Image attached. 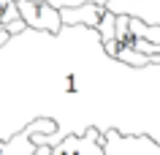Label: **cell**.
<instances>
[{
    "label": "cell",
    "mask_w": 160,
    "mask_h": 155,
    "mask_svg": "<svg viewBox=\"0 0 160 155\" xmlns=\"http://www.w3.org/2000/svg\"><path fill=\"white\" fill-rule=\"evenodd\" d=\"M17 6H19V17L25 19V25L33 27V30L57 35L65 27L60 8H54L49 0H17Z\"/></svg>",
    "instance_id": "6da1fadb"
},
{
    "label": "cell",
    "mask_w": 160,
    "mask_h": 155,
    "mask_svg": "<svg viewBox=\"0 0 160 155\" xmlns=\"http://www.w3.org/2000/svg\"><path fill=\"white\" fill-rule=\"evenodd\" d=\"M103 150L106 155H160V144L152 133L122 136L119 131H103Z\"/></svg>",
    "instance_id": "7a4b0ae2"
},
{
    "label": "cell",
    "mask_w": 160,
    "mask_h": 155,
    "mask_svg": "<svg viewBox=\"0 0 160 155\" xmlns=\"http://www.w3.org/2000/svg\"><path fill=\"white\" fill-rule=\"evenodd\" d=\"M52 155H106V150H103V131L87 128L84 133H71L60 144H54Z\"/></svg>",
    "instance_id": "3957f363"
},
{
    "label": "cell",
    "mask_w": 160,
    "mask_h": 155,
    "mask_svg": "<svg viewBox=\"0 0 160 155\" xmlns=\"http://www.w3.org/2000/svg\"><path fill=\"white\" fill-rule=\"evenodd\" d=\"M62 14V25H79V27H92L98 30L101 22L109 14V6H98V3H84V6H76V8H60Z\"/></svg>",
    "instance_id": "277c9868"
},
{
    "label": "cell",
    "mask_w": 160,
    "mask_h": 155,
    "mask_svg": "<svg viewBox=\"0 0 160 155\" xmlns=\"http://www.w3.org/2000/svg\"><path fill=\"white\" fill-rule=\"evenodd\" d=\"M33 152H35V144L25 128L8 136L6 142H0V155H33Z\"/></svg>",
    "instance_id": "5b68a950"
},
{
    "label": "cell",
    "mask_w": 160,
    "mask_h": 155,
    "mask_svg": "<svg viewBox=\"0 0 160 155\" xmlns=\"http://www.w3.org/2000/svg\"><path fill=\"white\" fill-rule=\"evenodd\" d=\"M133 33L138 35V38H147V41L152 44H160V25H147V22H141L138 17H133Z\"/></svg>",
    "instance_id": "8992f818"
},
{
    "label": "cell",
    "mask_w": 160,
    "mask_h": 155,
    "mask_svg": "<svg viewBox=\"0 0 160 155\" xmlns=\"http://www.w3.org/2000/svg\"><path fill=\"white\" fill-rule=\"evenodd\" d=\"M19 17V6L17 0H0V22H6V27L11 25V22H17Z\"/></svg>",
    "instance_id": "52a82bcc"
},
{
    "label": "cell",
    "mask_w": 160,
    "mask_h": 155,
    "mask_svg": "<svg viewBox=\"0 0 160 155\" xmlns=\"http://www.w3.org/2000/svg\"><path fill=\"white\" fill-rule=\"evenodd\" d=\"M54 8H76V6H84V3H98V6H109L111 0H49Z\"/></svg>",
    "instance_id": "ba28073f"
},
{
    "label": "cell",
    "mask_w": 160,
    "mask_h": 155,
    "mask_svg": "<svg viewBox=\"0 0 160 155\" xmlns=\"http://www.w3.org/2000/svg\"><path fill=\"white\" fill-rule=\"evenodd\" d=\"M62 90H65L68 95H76V93H79V74H68V76L62 79Z\"/></svg>",
    "instance_id": "9c48e42d"
},
{
    "label": "cell",
    "mask_w": 160,
    "mask_h": 155,
    "mask_svg": "<svg viewBox=\"0 0 160 155\" xmlns=\"http://www.w3.org/2000/svg\"><path fill=\"white\" fill-rule=\"evenodd\" d=\"M25 27H27V25H25V19H17V22H11V25L6 27V30H8L11 35H19L22 30H25Z\"/></svg>",
    "instance_id": "30bf717a"
},
{
    "label": "cell",
    "mask_w": 160,
    "mask_h": 155,
    "mask_svg": "<svg viewBox=\"0 0 160 155\" xmlns=\"http://www.w3.org/2000/svg\"><path fill=\"white\" fill-rule=\"evenodd\" d=\"M52 152H54V147H52V144H43V147H35L33 155H52Z\"/></svg>",
    "instance_id": "8fae6325"
}]
</instances>
